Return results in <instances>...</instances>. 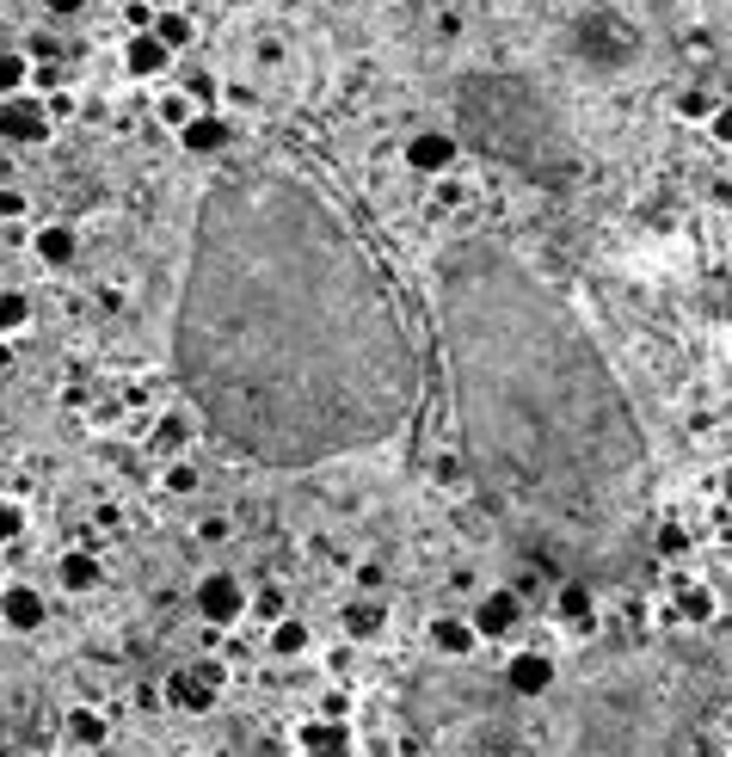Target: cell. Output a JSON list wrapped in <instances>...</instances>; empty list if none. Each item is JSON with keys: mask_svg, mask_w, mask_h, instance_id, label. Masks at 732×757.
Wrapping results in <instances>:
<instances>
[{"mask_svg": "<svg viewBox=\"0 0 732 757\" xmlns=\"http://www.w3.org/2000/svg\"><path fill=\"white\" fill-rule=\"evenodd\" d=\"M31 247H38V259H43V266H68V259L80 252V240H74V228L50 222V228H38V235H31Z\"/></svg>", "mask_w": 732, "mask_h": 757, "instance_id": "e0dca14e", "label": "cell"}, {"mask_svg": "<svg viewBox=\"0 0 732 757\" xmlns=\"http://www.w3.org/2000/svg\"><path fill=\"white\" fill-rule=\"evenodd\" d=\"M720 492H726V499H732V462L720 468Z\"/></svg>", "mask_w": 732, "mask_h": 757, "instance_id": "74e56055", "label": "cell"}, {"mask_svg": "<svg viewBox=\"0 0 732 757\" xmlns=\"http://www.w3.org/2000/svg\"><path fill=\"white\" fill-rule=\"evenodd\" d=\"M167 492H198V468L173 462V468H167Z\"/></svg>", "mask_w": 732, "mask_h": 757, "instance_id": "f1b7e54d", "label": "cell"}, {"mask_svg": "<svg viewBox=\"0 0 732 757\" xmlns=\"http://www.w3.org/2000/svg\"><path fill=\"white\" fill-rule=\"evenodd\" d=\"M726 315H732V283H726Z\"/></svg>", "mask_w": 732, "mask_h": 757, "instance_id": "f35d334b", "label": "cell"}, {"mask_svg": "<svg viewBox=\"0 0 732 757\" xmlns=\"http://www.w3.org/2000/svg\"><path fill=\"white\" fill-rule=\"evenodd\" d=\"M50 106L43 99H31V93H13V99H0V136L7 142H19V148H38V142H50Z\"/></svg>", "mask_w": 732, "mask_h": 757, "instance_id": "5b68a950", "label": "cell"}, {"mask_svg": "<svg viewBox=\"0 0 732 757\" xmlns=\"http://www.w3.org/2000/svg\"><path fill=\"white\" fill-rule=\"evenodd\" d=\"M468 480L566 579L628 567L653 450L579 308L493 235H455L431 266Z\"/></svg>", "mask_w": 732, "mask_h": 757, "instance_id": "7a4b0ae2", "label": "cell"}, {"mask_svg": "<svg viewBox=\"0 0 732 757\" xmlns=\"http://www.w3.org/2000/svg\"><path fill=\"white\" fill-rule=\"evenodd\" d=\"M714 610H720V604H714V591H708V585H683V591H678V616H683V622H690V628H708V622H714Z\"/></svg>", "mask_w": 732, "mask_h": 757, "instance_id": "d6986e66", "label": "cell"}, {"mask_svg": "<svg viewBox=\"0 0 732 757\" xmlns=\"http://www.w3.org/2000/svg\"><path fill=\"white\" fill-rule=\"evenodd\" d=\"M259 616H271V622L283 616V598H278V591H265V598H259Z\"/></svg>", "mask_w": 732, "mask_h": 757, "instance_id": "8d00e7d4", "label": "cell"}, {"mask_svg": "<svg viewBox=\"0 0 732 757\" xmlns=\"http://www.w3.org/2000/svg\"><path fill=\"white\" fill-rule=\"evenodd\" d=\"M148 31H154V38L160 43H167V50H191V38H198V26H191V13H179V7H173V13H154V26H148Z\"/></svg>", "mask_w": 732, "mask_h": 757, "instance_id": "ffe728a7", "label": "cell"}, {"mask_svg": "<svg viewBox=\"0 0 732 757\" xmlns=\"http://www.w3.org/2000/svg\"><path fill=\"white\" fill-rule=\"evenodd\" d=\"M683 548H690V536H683L678 524H665V530H659V555H683Z\"/></svg>", "mask_w": 732, "mask_h": 757, "instance_id": "1f68e13d", "label": "cell"}, {"mask_svg": "<svg viewBox=\"0 0 732 757\" xmlns=\"http://www.w3.org/2000/svg\"><path fill=\"white\" fill-rule=\"evenodd\" d=\"M167 62H173V50H167L154 31H130V38H123V68H130L136 80H160Z\"/></svg>", "mask_w": 732, "mask_h": 757, "instance_id": "7c38bea8", "label": "cell"}, {"mask_svg": "<svg viewBox=\"0 0 732 757\" xmlns=\"http://www.w3.org/2000/svg\"><path fill=\"white\" fill-rule=\"evenodd\" d=\"M271 653H278V659H295V653H308V622H295V616H278V622H271Z\"/></svg>", "mask_w": 732, "mask_h": 757, "instance_id": "44dd1931", "label": "cell"}, {"mask_svg": "<svg viewBox=\"0 0 732 757\" xmlns=\"http://www.w3.org/2000/svg\"><path fill=\"white\" fill-rule=\"evenodd\" d=\"M26 210H31V198H26V191H13V186L0 191V216H7V222H19Z\"/></svg>", "mask_w": 732, "mask_h": 757, "instance_id": "4dcf8cb0", "label": "cell"}, {"mask_svg": "<svg viewBox=\"0 0 732 757\" xmlns=\"http://www.w3.org/2000/svg\"><path fill=\"white\" fill-rule=\"evenodd\" d=\"M295 739H302L308 757H351V727H345V720H327V715H320V720H308Z\"/></svg>", "mask_w": 732, "mask_h": 757, "instance_id": "5bb4252c", "label": "cell"}, {"mask_svg": "<svg viewBox=\"0 0 732 757\" xmlns=\"http://www.w3.org/2000/svg\"><path fill=\"white\" fill-rule=\"evenodd\" d=\"M19 530H26V511H19V505H13V499H0V548L13 542V536H19Z\"/></svg>", "mask_w": 732, "mask_h": 757, "instance_id": "83f0119b", "label": "cell"}, {"mask_svg": "<svg viewBox=\"0 0 732 757\" xmlns=\"http://www.w3.org/2000/svg\"><path fill=\"white\" fill-rule=\"evenodd\" d=\"M345 628H351L358 640L382 635V604H345Z\"/></svg>", "mask_w": 732, "mask_h": 757, "instance_id": "d4e9b609", "label": "cell"}, {"mask_svg": "<svg viewBox=\"0 0 732 757\" xmlns=\"http://www.w3.org/2000/svg\"><path fill=\"white\" fill-rule=\"evenodd\" d=\"M198 616L210 628H228L247 616V585L234 579V572H203L198 579Z\"/></svg>", "mask_w": 732, "mask_h": 757, "instance_id": "8992f818", "label": "cell"}, {"mask_svg": "<svg viewBox=\"0 0 732 757\" xmlns=\"http://www.w3.org/2000/svg\"><path fill=\"white\" fill-rule=\"evenodd\" d=\"M43 616H50L43 591H31V585H0V628L26 635V628H43Z\"/></svg>", "mask_w": 732, "mask_h": 757, "instance_id": "8fae6325", "label": "cell"}, {"mask_svg": "<svg viewBox=\"0 0 732 757\" xmlns=\"http://www.w3.org/2000/svg\"><path fill=\"white\" fill-rule=\"evenodd\" d=\"M56 579H62V591H99V579H106V567H99V555H87V548H68L62 560H56Z\"/></svg>", "mask_w": 732, "mask_h": 757, "instance_id": "9a60e30c", "label": "cell"}, {"mask_svg": "<svg viewBox=\"0 0 732 757\" xmlns=\"http://www.w3.org/2000/svg\"><path fill=\"white\" fill-rule=\"evenodd\" d=\"M68 739H74V745H99V739H106V720H99L93 708H74V715H68Z\"/></svg>", "mask_w": 732, "mask_h": 757, "instance_id": "484cf974", "label": "cell"}, {"mask_svg": "<svg viewBox=\"0 0 732 757\" xmlns=\"http://www.w3.org/2000/svg\"><path fill=\"white\" fill-rule=\"evenodd\" d=\"M26 80H31V62L19 50H0V99H13L26 93Z\"/></svg>", "mask_w": 732, "mask_h": 757, "instance_id": "7402d4cb", "label": "cell"}, {"mask_svg": "<svg viewBox=\"0 0 732 757\" xmlns=\"http://www.w3.org/2000/svg\"><path fill=\"white\" fill-rule=\"evenodd\" d=\"M173 370L203 426L259 468H327L419 407V346L358 228L295 167L259 160L198 203Z\"/></svg>", "mask_w": 732, "mask_h": 757, "instance_id": "6da1fadb", "label": "cell"}, {"mask_svg": "<svg viewBox=\"0 0 732 757\" xmlns=\"http://www.w3.org/2000/svg\"><path fill=\"white\" fill-rule=\"evenodd\" d=\"M505 690H511V696H523V703L548 696V690H554V659H548L542 647L511 653V665H505Z\"/></svg>", "mask_w": 732, "mask_h": 757, "instance_id": "9c48e42d", "label": "cell"}, {"mask_svg": "<svg viewBox=\"0 0 732 757\" xmlns=\"http://www.w3.org/2000/svg\"><path fill=\"white\" fill-rule=\"evenodd\" d=\"M185 419H179V412H173V419H167V426H160V444H185Z\"/></svg>", "mask_w": 732, "mask_h": 757, "instance_id": "d590c367", "label": "cell"}, {"mask_svg": "<svg viewBox=\"0 0 732 757\" xmlns=\"http://www.w3.org/2000/svg\"><path fill=\"white\" fill-rule=\"evenodd\" d=\"M228 142H234V130H228V118H215V111H198V118L179 130V148H185V155H222Z\"/></svg>", "mask_w": 732, "mask_h": 757, "instance_id": "4fadbf2b", "label": "cell"}, {"mask_svg": "<svg viewBox=\"0 0 732 757\" xmlns=\"http://www.w3.org/2000/svg\"><path fill=\"white\" fill-rule=\"evenodd\" d=\"M708 136H714L720 148H732V106H714V118H708Z\"/></svg>", "mask_w": 732, "mask_h": 757, "instance_id": "f546056e", "label": "cell"}, {"mask_svg": "<svg viewBox=\"0 0 732 757\" xmlns=\"http://www.w3.org/2000/svg\"><path fill=\"white\" fill-rule=\"evenodd\" d=\"M455 155H462V142H455L450 130H419L407 136V167H413L419 179H438L455 167Z\"/></svg>", "mask_w": 732, "mask_h": 757, "instance_id": "ba28073f", "label": "cell"}, {"mask_svg": "<svg viewBox=\"0 0 732 757\" xmlns=\"http://www.w3.org/2000/svg\"><path fill=\"white\" fill-rule=\"evenodd\" d=\"M215 690H222V665H215V659H198V665H185V671L167 678L173 708H191V715H203V708L215 703Z\"/></svg>", "mask_w": 732, "mask_h": 757, "instance_id": "52a82bcc", "label": "cell"}, {"mask_svg": "<svg viewBox=\"0 0 732 757\" xmlns=\"http://www.w3.org/2000/svg\"><path fill=\"white\" fill-rule=\"evenodd\" d=\"M678 118H695V123H708V118H714V99H708L702 87H690V93H678Z\"/></svg>", "mask_w": 732, "mask_h": 757, "instance_id": "4316f807", "label": "cell"}, {"mask_svg": "<svg viewBox=\"0 0 732 757\" xmlns=\"http://www.w3.org/2000/svg\"><path fill=\"white\" fill-rule=\"evenodd\" d=\"M455 142H474L487 160L523 173L530 186H566L579 173V130L573 111L560 106L530 74H468L455 87Z\"/></svg>", "mask_w": 732, "mask_h": 757, "instance_id": "277c9868", "label": "cell"}, {"mask_svg": "<svg viewBox=\"0 0 732 757\" xmlns=\"http://www.w3.org/2000/svg\"><path fill=\"white\" fill-rule=\"evenodd\" d=\"M191 118H198V99H191L185 87H173V93H160V123H173V130H185Z\"/></svg>", "mask_w": 732, "mask_h": 757, "instance_id": "603a6c76", "label": "cell"}, {"mask_svg": "<svg viewBox=\"0 0 732 757\" xmlns=\"http://www.w3.org/2000/svg\"><path fill=\"white\" fill-rule=\"evenodd\" d=\"M31 327V302L19 290H0V332H26Z\"/></svg>", "mask_w": 732, "mask_h": 757, "instance_id": "cb8c5ba5", "label": "cell"}, {"mask_svg": "<svg viewBox=\"0 0 732 757\" xmlns=\"http://www.w3.org/2000/svg\"><path fill=\"white\" fill-rule=\"evenodd\" d=\"M123 19H130V31H148V26H154V13H148V0H123Z\"/></svg>", "mask_w": 732, "mask_h": 757, "instance_id": "d6a6232c", "label": "cell"}, {"mask_svg": "<svg viewBox=\"0 0 732 757\" xmlns=\"http://www.w3.org/2000/svg\"><path fill=\"white\" fill-rule=\"evenodd\" d=\"M198 536H203V542H228V536H234V524H228V518H203Z\"/></svg>", "mask_w": 732, "mask_h": 757, "instance_id": "836d02e7", "label": "cell"}, {"mask_svg": "<svg viewBox=\"0 0 732 757\" xmlns=\"http://www.w3.org/2000/svg\"><path fill=\"white\" fill-rule=\"evenodd\" d=\"M560 616L566 622H585L591 628V616H598V598H591V579H560Z\"/></svg>", "mask_w": 732, "mask_h": 757, "instance_id": "ac0fdd59", "label": "cell"}, {"mask_svg": "<svg viewBox=\"0 0 732 757\" xmlns=\"http://www.w3.org/2000/svg\"><path fill=\"white\" fill-rule=\"evenodd\" d=\"M43 13L50 19H80L87 13V0H43Z\"/></svg>", "mask_w": 732, "mask_h": 757, "instance_id": "e575fe53", "label": "cell"}, {"mask_svg": "<svg viewBox=\"0 0 732 757\" xmlns=\"http://www.w3.org/2000/svg\"><path fill=\"white\" fill-rule=\"evenodd\" d=\"M726 665L690 640L615 647L585 665L560 757H683L702 720L720 708Z\"/></svg>", "mask_w": 732, "mask_h": 757, "instance_id": "3957f363", "label": "cell"}, {"mask_svg": "<svg viewBox=\"0 0 732 757\" xmlns=\"http://www.w3.org/2000/svg\"><path fill=\"white\" fill-rule=\"evenodd\" d=\"M468 622H474L480 640H499V635H511V628L523 622V598H518V591H487Z\"/></svg>", "mask_w": 732, "mask_h": 757, "instance_id": "30bf717a", "label": "cell"}, {"mask_svg": "<svg viewBox=\"0 0 732 757\" xmlns=\"http://www.w3.org/2000/svg\"><path fill=\"white\" fill-rule=\"evenodd\" d=\"M431 647H438L443 659H468V653L480 647V635H474L468 616H438V622H431Z\"/></svg>", "mask_w": 732, "mask_h": 757, "instance_id": "2e32d148", "label": "cell"}]
</instances>
